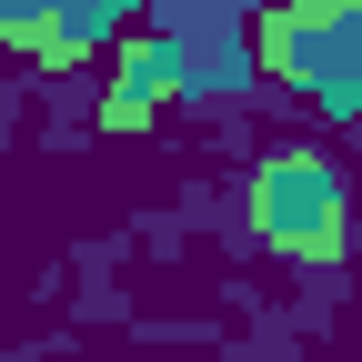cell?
Masks as SVG:
<instances>
[{"instance_id":"cell-4","label":"cell","mask_w":362,"mask_h":362,"mask_svg":"<svg viewBox=\"0 0 362 362\" xmlns=\"http://www.w3.org/2000/svg\"><path fill=\"white\" fill-rule=\"evenodd\" d=\"M171 90H192V51H181L171 30H141V40L121 51V71H111V101H101V121H111V131H141V121L171 101Z\"/></svg>"},{"instance_id":"cell-1","label":"cell","mask_w":362,"mask_h":362,"mask_svg":"<svg viewBox=\"0 0 362 362\" xmlns=\"http://www.w3.org/2000/svg\"><path fill=\"white\" fill-rule=\"evenodd\" d=\"M252 51L312 111H342V121L362 111V0H272Z\"/></svg>"},{"instance_id":"cell-3","label":"cell","mask_w":362,"mask_h":362,"mask_svg":"<svg viewBox=\"0 0 362 362\" xmlns=\"http://www.w3.org/2000/svg\"><path fill=\"white\" fill-rule=\"evenodd\" d=\"M131 11H141V0H0V51H30V61L71 71V61L101 51Z\"/></svg>"},{"instance_id":"cell-2","label":"cell","mask_w":362,"mask_h":362,"mask_svg":"<svg viewBox=\"0 0 362 362\" xmlns=\"http://www.w3.org/2000/svg\"><path fill=\"white\" fill-rule=\"evenodd\" d=\"M252 232L282 252V262H342L352 242V181L332 151H262L252 171Z\"/></svg>"}]
</instances>
